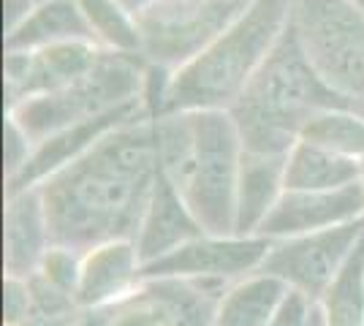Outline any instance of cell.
<instances>
[{
    "instance_id": "obj_25",
    "label": "cell",
    "mask_w": 364,
    "mask_h": 326,
    "mask_svg": "<svg viewBox=\"0 0 364 326\" xmlns=\"http://www.w3.org/2000/svg\"><path fill=\"white\" fill-rule=\"evenodd\" d=\"M310 296H304L302 291L291 288L286 299L280 302L277 313L272 315L269 326H310Z\"/></svg>"
},
{
    "instance_id": "obj_14",
    "label": "cell",
    "mask_w": 364,
    "mask_h": 326,
    "mask_svg": "<svg viewBox=\"0 0 364 326\" xmlns=\"http://www.w3.org/2000/svg\"><path fill=\"white\" fill-rule=\"evenodd\" d=\"M144 294L161 310L164 326H213L223 302L220 278H155Z\"/></svg>"
},
{
    "instance_id": "obj_4",
    "label": "cell",
    "mask_w": 364,
    "mask_h": 326,
    "mask_svg": "<svg viewBox=\"0 0 364 326\" xmlns=\"http://www.w3.org/2000/svg\"><path fill=\"white\" fill-rule=\"evenodd\" d=\"M291 9L294 0H256L223 36L168 77L152 120L234 107L283 36Z\"/></svg>"
},
{
    "instance_id": "obj_27",
    "label": "cell",
    "mask_w": 364,
    "mask_h": 326,
    "mask_svg": "<svg viewBox=\"0 0 364 326\" xmlns=\"http://www.w3.org/2000/svg\"><path fill=\"white\" fill-rule=\"evenodd\" d=\"M120 3L125 6V9H128V11H131V14L136 16L139 11H144L147 6H152V3H158V0H120Z\"/></svg>"
},
{
    "instance_id": "obj_13",
    "label": "cell",
    "mask_w": 364,
    "mask_h": 326,
    "mask_svg": "<svg viewBox=\"0 0 364 326\" xmlns=\"http://www.w3.org/2000/svg\"><path fill=\"white\" fill-rule=\"evenodd\" d=\"M49 242L44 202L38 188L9 196L6 207V269L9 278H28L44 264Z\"/></svg>"
},
{
    "instance_id": "obj_5",
    "label": "cell",
    "mask_w": 364,
    "mask_h": 326,
    "mask_svg": "<svg viewBox=\"0 0 364 326\" xmlns=\"http://www.w3.org/2000/svg\"><path fill=\"white\" fill-rule=\"evenodd\" d=\"M147 71L150 63L144 60V55H122L104 49L95 65L74 85L58 93L22 101L9 109V117L28 134L33 144H41L71 125L87 123L92 117L144 98Z\"/></svg>"
},
{
    "instance_id": "obj_23",
    "label": "cell",
    "mask_w": 364,
    "mask_h": 326,
    "mask_svg": "<svg viewBox=\"0 0 364 326\" xmlns=\"http://www.w3.org/2000/svg\"><path fill=\"white\" fill-rule=\"evenodd\" d=\"M41 278L46 283H52L55 288L65 291V294H76L79 291V280H82V266L76 264L74 253L68 248H52L44 256Z\"/></svg>"
},
{
    "instance_id": "obj_26",
    "label": "cell",
    "mask_w": 364,
    "mask_h": 326,
    "mask_svg": "<svg viewBox=\"0 0 364 326\" xmlns=\"http://www.w3.org/2000/svg\"><path fill=\"white\" fill-rule=\"evenodd\" d=\"M31 283L19 278L6 280V324L16 326L31 313Z\"/></svg>"
},
{
    "instance_id": "obj_16",
    "label": "cell",
    "mask_w": 364,
    "mask_h": 326,
    "mask_svg": "<svg viewBox=\"0 0 364 326\" xmlns=\"http://www.w3.org/2000/svg\"><path fill=\"white\" fill-rule=\"evenodd\" d=\"M63 41H98L79 0H44L25 22L6 33V52H31Z\"/></svg>"
},
{
    "instance_id": "obj_1",
    "label": "cell",
    "mask_w": 364,
    "mask_h": 326,
    "mask_svg": "<svg viewBox=\"0 0 364 326\" xmlns=\"http://www.w3.org/2000/svg\"><path fill=\"white\" fill-rule=\"evenodd\" d=\"M158 177L152 117L125 123L38 188L49 242L58 248H101L141 232Z\"/></svg>"
},
{
    "instance_id": "obj_17",
    "label": "cell",
    "mask_w": 364,
    "mask_h": 326,
    "mask_svg": "<svg viewBox=\"0 0 364 326\" xmlns=\"http://www.w3.org/2000/svg\"><path fill=\"white\" fill-rule=\"evenodd\" d=\"M359 180H364V161L296 141L286 158L283 190H337Z\"/></svg>"
},
{
    "instance_id": "obj_29",
    "label": "cell",
    "mask_w": 364,
    "mask_h": 326,
    "mask_svg": "<svg viewBox=\"0 0 364 326\" xmlns=\"http://www.w3.org/2000/svg\"><path fill=\"white\" fill-rule=\"evenodd\" d=\"M350 3H356V6H359V9L364 11V0H350Z\"/></svg>"
},
{
    "instance_id": "obj_3",
    "label": "cell",
    "mask_w": 364,
    "mask_h": 326,
    "mask_svg": "<svg viewBox=\"0 0 364 326\" xmlns=\"http://www.w3.org/2000/svg\"><path fill=\"white\" fill-rule=\"evenodd\" d=\"M228 112L237 123L242 150L258 156H289L302 128L321 112H353L364 117L362 104L332 90L316 74L291 19Z\"/></svg>"
},
{
    "instance_id": "obj_8",
    "label": "cell",
    "mask_w": 364,
    "mask_h": 326,
    "mask_svg": "<svg viewBox=\"0 0 364 326\" xmlns=\"http://www.w3.org/2000/svg\"><path fill=\"white\" fill-rule=\"evenodd\" d=\"M362 234L364 217L346 226L291 237L289 242H274V248L258 269L261 275L280 278L283 283H289V288H296L304 296L316 299L329 288V283L340 272V266L346 264Z\"/></svg>"
},
{
    "instance_id": "obj_11",
    "label": "cell",
    "mask_w": 364,
    "mask_h": 326,
    "mask_svg": "<svg viewBox=\"0 0 364 326\" xmlns=\"http://www.w3.org/2000/svg\"><path fill=\"white\" fill-rule=\"evenodd\" d=\"M364 217V180L337 190H283L258 237H302Z\"/></svg>"
},
{
    "instance_id": "obj_21",
    "label": "cell",
    "mask_w": 364,
    "mask_h": 326,
    "mask_svg": "<svg viewBox=\"0 0 364 326\" xmlns=\"http://www.w3.org/2000/svg\"><path fill=\"white\" fill-rule=\"evenodd\" d=\"M98 44L122 55H141V33L120 0H79Z\"/></svg>"
},
{
    "instance_id": "obj_18",
    "label": "cell",
    "mask_w": 364,
    "mask_h": 326,
    "mask_svg": "<svg viewBox=\"0 0 364 326\" xmlns=\"http://www.w3.org/2000/svg\"><path fill=\"white\" fill-rule=\"evenodd\" d=\"M139 250L131 239L107 242L95 248L82 264V280H79V302L82 305H101L112 296H117L136 278L139 269Z\"/></svg>"
},
{
    "instance_id": "obj_20",
    "label": "cell",
    "mask_w": 364,
    "mask_h": 326,
    "mask_svg": "<svg viewBox=\"0 0 364 326\" xmlns=\"http://www.w3.org/2000/svg\"><path fill=\"white\" fill-rule=\"evenodd\" d=\"M323 315L329 326H364V234L323 291Z\"/></svg>"
},
{
    "instance_id": "obj_22",
    "label": "cell",
    "mask_w": 364,
    "mask_h": 326,
    "mask_svg": "<svg viewBox=\"0 0 364 326\" xmlns=\"http://www.w3.org/2000/svg\"><path fill=\"white\" fill-rule=\"evenodd\" d=\"M299 141L364 161V117L353 112H321L302 128Z\"/></svg>"
},
{
    "instance_id": "obj_7",
    "label": "cell",
    "mask_w": 364,
    "mask_h": 326,
    "mask_svg": "<svg viewBox=\"0 0 364 326\" xmlns=\"http://www.w3.org/2000/svg\"><path fill=\"white\" fill-rule=\"evenodd\" d=\"M256 0H158L139 11L141 55L150 65L177 71L240 19Z\"/></svg>"
},
{
    "instance_id": "obj_24",
    "label": "cell",
    "mask_w": 364,
    "mask_h": 326,
    "mask_svg": "<svg viewBox=\"0 0 364 326\" xmlns=\"http://www.w3.org/2000/svg\"><path fill=\"white\" fill-rule=\"evenodd\" d=\"M33 147L36 144L28 139V134L11 117H6V177L9 180L16 177L22 171V166L31 161Z\"/></svg>"
},
{
    "instance_id": "obj_19",
    "label": "cell",
    "mask_w": 364,
    "mask_h": 326,
    "mask_svg": "<svg viewBox=\"0 0 364 326\" xmlns=\"http://www.w3.org/2000/svg\"><path fill=\"white\" fill-rule=\"evenodd\" d=\"M289 291V283L272 275L245 280L223 296L213 326H269Z\"/></svg>"
},
{
    "instance_id": "obj_9",
    "label": "cell",
    "mask_w": 364,
    "mask_h": 326,
    "mask_svg": "<svg viewBox=\"0 0 364 326\" xmlns=\"http://www.w3.org/2000/svg\"><path fill=\"white\" fill-rule=\"evenodd\" d=\"M104 47L92 41H63L31 52H6L3 71H6V93L9 109L38 98L46 93H58L74 85L90 71Z\"/></svg>"
},
{
    "instance_id": "obj_6",
    "label": "cell",
    "mask_w": 364,
    "mask_h": 326,
    "mask_svg": "<svg viewBox=\"0 0 364 326\" xmlns=\"http://www.w3.org/2000/svg\"><path fill=\"white\" fill-rule=\"evenodd\" d=\"M291 22L310 65L364 107V11L350 0H294Z\"/></svg>"
},
{
    "instance_id": "obj_10",
    "label": "cell",
    "mask_w": 364,
    "mask_h": 326,
    "mask_svg": "<svg viewBox=\"0 0 364 326\" xmlns=\"http://www.w3.org/2000/svg\"><path fill=\"white\" fill-rule=\"evenodd\" d=\"M274 248L269 237H198L164 259L144 264L141 278H237L258 269Z\"/></svg>"
},
{
    "instance_id": "obj_2",
    "label": "cell",
    "mask_w": 364,
    "mask_h": 326,
    "mask_svg": "<svg viewBox=\"0 0 364 326\" xmlns=\"http://www.w3.org/2000/svg\"><path fill=\"white\" fill-rule=\"evenodd\" d=\"M158 166L210 237H237L242 139L228 109L155 117Z\"/></svg>"
},
{
    "instance_id": "obj_15",
    "label": "cell",
    "mask_w": 364,
    "mask_h": 326,
    "mask_svg": "<svg viewBox=\"0 0 364 326\" xmlns=\"http://www.w3.org/2000/svg\"><path fill=\"white\" fill-rule=\"evenodd\" d=\"M289 156H258L242 150L237 183V237L258 234L261 223L283 196Z\"/></svg>"
},
{
    "instance_id": "obj_12",
    "label": "cell",
    "mask_w": 364,
    "mask_h": 326,
    "mask_svg": "<svg viewBox=\"0 0 364 326\" xmlns=\"http://www.w3.org/2000/svg\"><path fill=\"white\" fill-rule=\"evenodd\" d=\"M198 237H204V229L198 226L193 212L188 210L185 199L174 183L158 166V177H155V190H152L150 207L141 223V232L136 239L139 261L141 266L152 264L158 259H164L177 248L193 242Z\"/></svg>"
},
{
    "instance_id": "obj_28",
    "label": "cell",
    "mask_w": 364,
    "mask_h": 326,
    "mask_svg": "<svg viewBox=\"0 0 364 326\" xmlns=\"http://www.w3.org/2000/svg\"><path fill=\"white\" fill-rule=\"evenodd\" d=\"M310 326H329V324H326V315H323V310L313 308V313H310Z\"/></svg>"
}]
</instances>
